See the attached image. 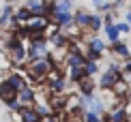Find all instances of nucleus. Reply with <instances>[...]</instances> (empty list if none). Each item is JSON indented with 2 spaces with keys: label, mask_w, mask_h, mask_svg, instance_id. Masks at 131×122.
Segmentation results:
<instances>
[{
  "label": "nucleus",
  "mask_w": 131,
  "mask_h": 122,
  "mask_svg": "<svg viewBox=\"0 0 131 122\" xmlns=\"http://www.w3.org/2000/svg\"><path fill=\"white\" fill-rule=\"evenodd\" d=\"M56 66H58V64L54 62V60L50 58V54H47L45 58L30 60L26 66H21V71H24V75H26V79H28V84H30V81H35V84H45L47 75H50Z\"/></svg>",
  "instance_id": "nucleus-1"
},
{
  "label": "nucleus",
  "mask_w": 131,
  "mask_h": 122,
  "mask_svg": "<svg viewBox=\"0 0 131 122\" xmlns=\"http://www.w3.org/2000/svg\"><path fill=\"white\" fill-rule=\"evenodd\" d=\"M97 77H99V79H97V88H99V90H103V92L112 90V88L123 79L121 64H118V62H110V64H105Z\"/></svg>",
  "instance_id": "nucleus-2"
},
{
  "label": "nucleus",
  "mask_w": 131,
  "mask_h": 122,
  "mask_svg": "<svg viewBox=\"0 0 131 122\" xmlns=\"http://www.w3.org/2000/svg\"><path fill=\"white\" fill-rule=\"evenodd\" d=\"M45 86H47V94H64L69 81H67V75H64L62 66H56L45 79Z\"/></svg>",
  "instance_id": "nucleus-3"
},
{
  "label": "nucleus",
  "mask_w": 131,
  "mask_h": 122,
  "mask_svg": "<svg viewBox=\"0 0 131 122\" xmlns=\"http://www.w3.org/2000/svg\"><path fill=\"white\" fill-rule=\"evenodd\" d=\"M7 60L13 66H26L28 64V45L24 43H19V45H15L13 49H9L7 52Z\"/></svg>",
  "instance_id": "nucleus-4"
},
{
  "label": "nucleus",
  "mask_w": 131,
  "mask_h": 122,
  "mask_svg": "<svg viewBox=\"0 0 131 122\" xmlns=\"http://www.w3.org/2000/svg\"><path fill=\"white\" fill-rule=\"evenodd\" d=\"M24 26L28 28V36L30 34H45L47 28L52 26V21H50V17H45V15H39V17H30Z\"/></svg>",
  "instance_id": "nucleus-5"
},
{
  "label": "nucleus",
  "mask_w": 131,
  "mask_h": 122,
  "mask_svg": "<svg viewBox=\"0 0 131 122\" xmlns=\"http://www.w3.org/2000/svg\"><path fill=\"white\" fill-rule=\"evenodd\" d=\"M88 21H90V11H88V9H84V7L73 9V26H75L80 32L88 30Z\"/></svg>",
  "instance_id": "nucleus-6"
},
{
  "label": "nucleus",
  "mask_w": 131,
  "mask_h": 122,
  "mask_svg": "<svg viewBox=\"0 0 131 122\" xmlns=\"http://www.w3.org/2000/svg\"><path fill=\"white\" fill-rule=\"evenodd\" d=\"M82 41L86 43V52L99 54V56H103V54L107 52V43L103 41V39H99L97 34H92V36H86V39H82Z\"/></svg>",
  "instance_id": "nucleus-7"
},
{
  "label": "nucleus",
  "mask_w": 131,
  "mask_h": 122,
  "mask_svg": "<svg viewBox=\"0 0 131 122\" xmlns=\"http://www.w3.org/2000/svg\"><path fill=\"white\" fill-rule=\"evenodd\" d=\"M11 101H17V90H15V88L2 77V79H0V103L7 105Z\"/></svg>",
  "instance_id": "nucleus-8"
},
{
  "label": "nucleus",
  "mask_w": 131,
  "mask_h": 122,
  "mask_svg": "<svg viewBox=\"0 0 131 122\" xmlns=\"http://www.w3.org/2000/svg\"><path fill=\"white\" fill-rule=\"evenodd\" d=\"M17 101H19L21 107L35 105V103H37V90H35V88H32L30 84H28V86H24V88H21V90L17 92Z\"/></svg>",
  "instance_id": "nucleus-9"
},
{
  "label": "nucleus",
  "mask_w": 131,
  "mask_h": 122,
  "mask_svg": "<svg viewBox=\"0 0 131 122\" xmlns=\"http://www.w3.org/2000/svg\"><path fill=\"white\" fill-rule=\"evenodd\" d=\"M17 122H41V116L37 112L35 105H28V107H21L19 114H15Z\"/></svg>",
  "instance_id": "nucleus-10"
},
{
  "label": "nucleus",
  "mask_w": 131,
  "mask_h": 122,
  "mask_svg": "<svg viewBox=\"0 0 131 122\" xmlns=\"http://www.w3.org/2000/svg\"><path fill=\"white\" fill-rule=\"evenodd\" d=\"M110 52H112V56L114 58H121V60H127V58H131V49H129V45H127V41H116V43H112L110 45Z\"/></svg>",
  "instance_id": "nucleus-11"
},
{
  "label": "nucleus",
  "mask_w": 131,
  "mask_h": 122,
  "mask_svg": "<svg viewBox=\"0 0 131 122\" xmlns=\"http://www.w3.org/2000/svg\"><path fill=\"white\" fill-rule=\"evenodd\" d=\"M78 90H80V96H92L97 90V81H95V77H84L82 81H78Z\"/></svg>",
  "instance_id": "nucleus-12"
},
{
  "label": "nucleus",
  "mask_w": 131,
  "mask_h": 122,
  "mask_svg": "<svg viewBox=\"0 0 131 122\" xmlns=\"http://www.w3.org/2000/svg\"><path fill=\"white\" fill-rule=\"evenodd\" d=\"M129 118V109L125 105H116L107 112V122H127Z\"/></svg>",
  "instance_id": "nucleus-13"
},
{
  "label": "nucleus",
  "mask_w": 131,
  "mask_h": 122,
  "mask_svg": "<svg viewBox=\"0 0 131 122\" xmlns=\"http://www.w3.org/2000/svg\"><path fill=\"white\" fill-rule=\"evenodd\" d=\"M101 30L105 32V36H107V45L121 41V32H118V28H116V21H114V24H103Z\"/></svg>",
  "instance_id": "nucleus-14"
},
{
  "label": "nucleus",
  "mask_w": 131,
  "mask_h": 122,
  "mask_svg": "<svg viewBox=\"0 0 131 122\" xmlns=\"http://www.w3.org/2000/svg\"><path fill=\"white\" fill-rule=\"evenodd\" d=\"M30 17H32V15H30V11L26 9L24 4H17V7H15V11H13V19L17 21V24H21V26H24Z\"/></svg>",
  "instance_id": "nucleus-15"
},
{
  "label": "nucleus",
  "mask_w": 131,
  "mask_h": 122,
  "mask_svg": "<svg viewBox=\"0 0 131 122\" xmlns=\"http://www.w3.org/2000/svg\"><path fill=\"white\" fill-rule=\"evenodd\" d=\"M101 28H103V15L101 13H90V21H88L90 34H97Z\"/></svg>",
  "instance_id": "nucleus-16"
},
{
  "label": "nucleus",
  "mask_w": 131,
  "mask_h": 122,
  "mask_svg": "<svg viewBox=\"0 0 131 122\" xmlns=\"http://www.w3.org/2000/svg\"><path fill=\"white\" fill-rule=\"evenodd\" d=\"M84 73H86V77H97V75L101 73L99 62H90V60H86V64H84Z\"/></svg>",
  "instance_id": "nucleus-17"
},
{
  "label": "nucleus",
  "mask_w": 131,
  "mask_h": 122,
  "mask_svg": "<svg viewBox=\"0 0 131 122\" xmlns=\"http://www.w3.org/2000/svg\"><path fill=\"white\" fill-rule=\"evenodd\" d=\"M116 28H118L121 34H131V26H129L125 19H116Z\"/></svg>",
  "instance_id": "nucleus-18"
},
{
  "label": "nucleus",
  "mask_w": 131,
  "mask_h": 122,
  "mask_svg": "<svg viewBox=\"0 0 131 122\" xmlns=\"http://www.w3.org/2000/svg\"><path fill=\"white\" fill-rule=\"evenodd\" d=\"M82 122H103V118H101V116H97V114L84 112V114H82Z\"/></svg>",
  "instance_id": "nucleus-19"
},
{
  "label": "nucleus",
  "mask_w": 131,
  "mask_h": 122,
  "mask_svg": "<svg viewBox=\"0 0 131 122\" xmlns=\"http://www.w3.org/2000/svg\"><path fill=\"white\" fill-rule=\"evenodd\" d=\"M41 122H62V116H60V114H52V116L41 118Z\"/></svg>",
  "instance_id": "nucleus-20"
},
{
  "label": "nucleus",
  "mask_w": 131,
  "mask_h": 122,
  "mask_svg": "<svg viewBox=\"0 0 131 122\" xmlns=\"http://www.w3.org/2000/svg\"><path fill=\"white\" fill-rule=\"evenodd\" d=\"M125 101L131 103V86H129V90H127V96H125Z\"/></svg>",
  "instance_id": "nucleus-21"
},
{
  "label": "nucleus",
  "mask_w": 131,
  "mask_h": 122,
  "mask_svg": "<svg viewBox=\"0 0 131 122\" xmlns=\"http://www.w3.org/2000/svg\"><path fill=\"white\" fill-rule=\"evenodd\" d=\"M127 122H131V109H129V118H127Z\"/></svg>",
  "instance_id": "nucleus-22"
},
{
  "label": "nucleus",
  "mask_w": 131,
  "mask_h": 122,
  "mask_svg": "<svg viewBox=\"0 0 131 122\" xmlns=\"http://www.w3.org/2000/svg\"><path fill=\"white\" fill-rule=\"evenodd\" d=\"M0 13H2V7H0Z\"/></svg>",
  "instance_id": "nucleus-23"
}]
</instances>
